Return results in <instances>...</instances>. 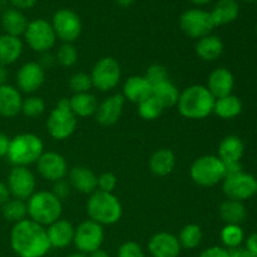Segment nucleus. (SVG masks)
I'll return each instance as SVG.
<instances>
[{"label":"nucleus","mask_w":257,"mask_h":257,"mask_svg":"<svg viewBox=\"0 0 257 257\" xmlns=\"http://www.w3.org/2000/svg\"><path fill=\"white\" fill-rule=\"evenodd\" d=\"M10 246L19 257H44L52 248L44 226L30 218L14 223L10 232Z\"/></svg>","instance_id":"nucleus-1"},{"label":"nucleus","mask_w":257,"mask_h":257,"mask_svg":"<svg viewBox=\"0 0 257 257\" xmlns=\"http://www.w3.org/2000/svg\"><path fill=\"white\" fill-rule=\"evenodd\" d=\"M215 100V97L206 85H191L180 93L177 102L178 112L187 119H203L213 113Z\"/></svg>","instance_id":"nucleus-2"},{"label":"nucleus","mask_w":257,"mask_h":257,"mask_svg":"<svg viewBox=\"0 0 257 257\" xmlns=\"http://www.w3.org/2000/svg\"><path fill=\"white\" fill-rule=\"evenodd\" d=\"M28 216L42 226L59 220L63 212V203L52 191H35L27 201Z\"/></svg>","instance_id":"nucleus-3"},{"label":"nucleus","mask_w":257,"mask_h":257,"mask_svg":"<svg viewBox=\"0 0 257 257\" xmlns=\"http://www.w3.org/2000/svg\"><path fill=\"white\" fill-rule=\"evenodd\" d=\"M87 213L89 220L99 225H114L123 215V207L117 196L109 192L95 191L87 202Z\"/></svg>","instance_id":"nucleus-4"},{"label":"nucleus","mask_w":257,"mask_h":257,"mask_svg":"<svg viewBox=\"0 0 257 257\" xmlns=\"http://www.w3.org/2000/svg\"><path fill=\"white\" fill-rule=\"evenodd\" d=\"M43 152H44V145L37 135L20 133L10 140L7 157L14 166L28 167L29 165L37 163Z\"/></svg>","instance_id":"nucleus-5"},{"label":"nucleus","mask_w":257,"mask_h":257,"mask_svg":"<svg viewBox=\"0 0 257 257\" xmlns=\"http://www.w3.org/2000/svg\"><path fill=\"white\" fill-rule=\"evenodd\" d=\"M77 128V117L72 112L69 99L62 98L47 119V130L50 137L57 141H64L74 133Z\"/></svg>","instance_id":"nucleus-6"},{"label":"nucleus","mask_w":257,"mask_h":257,"mask_svg":"<svg viewBox=\"0 0 257 257\" xmlns=\"http://www.w3.org/2000/svg\"><path fill=\"white\" fill-rule=\"evenodd\" d=\"M190 175L196 185L201 187H212L225 178V165L217 156H202L192 163Z\"/></svg>","instance_id":"nucleus-7"},{"label":"nucleus","mask_w":257,"mask_h":257,"mask_svg":"<svg viewBox=\"0 0 257 257\" xmlns=\"http://www.w3.org/2000/svg\"><path fill=\"white\" fill-rule=\"evenodd\" d=\"M89 75L93 87L100 92H108L119 84L122 70L119 63L114 58L104 57L95 63Z\"/></svg>","instance_id":"nucleus-8"},{"label":"nucleus","mask_w":257,"mask_h":257,"mask_svg":"<svg viewBox=\"0 0 257 257\" xmlns=\"http://www.w3.org/2000/svg\"><path fill=\"white\" fill-rule=\"evenodd\" d=\"M24 38L28 45L39 54L50 52L57 42V35L52 24L44 19H35L28 23Z\"/></svg>","instance_id":"nucleus-9"},{"label":"nucleus","mask_w":257,"mask_h":257,"mask_svg":"<svg viewBox=\"0 0 257 257\" xmlns=\"http://www.w3.org/2000/svg\"><path fill=\"white\" fill-rule=\"evenodd\" d=\"M104 241L103 226L92 220H85L74 228L73 243L78 248V252L89 255L93 251L99 250Z\"/></svg>","instance_id":"nucleus-10"},{"label":"nucleus","mask_w":257,"mask_h":257,"mask_svg":"<svg viewBox=\"0 0 257 257\" xmlns=\"http://www.w3.org/2000/svg\"><path fill=\"white\" fill-rule=\"evenodd\" d=\"M180 27L186 35L193 39L210 35L215 28L211 14L202 9H190L180 18Z\"/></svg>","instance_id":"nucleus-11"},{"label":"nucleus","mask_w":257,"mask_h":257,"mask_svg":"<svg viewBox=\"0 0 257 257\" xmlns=\"http://www.w3.org/2000/svg\"><path fill=\"white\" fill-rule=\"evenodd\" d=\"M222 190L228 200L242 202L257 193V180L252 175L242 171L236 175L226 176L223 178Z\"/></svg>","instance_id":"nucleus-12"},{"label":"nucleus","mask_w":257,"mask_h":257,"mask_svg":"<svg viewBox=\"0 0 257 257\" xmlns=\"http://www.w3.org/2000/svg\"><path fill=\"white\" fill-rule=\"evenodd\" d=\"M57 39L63 43H73L79 38L82 33V20L79 15L70 9H60L55 12L52 20Z\"/></svg>","instance_id":"nucleus-13"},{"label":"nucleus","mask_w":257,"mask_h":257,"mask_svg":"<svg viewBox=\"0 0 257 257\" xmlns=\"http://www.w3.org/2000/svg\"><path fill=\"white\" fill-rule=\"evenodd\" d=\"M8 190L13 198L25 201L35 192V176L28 167L15 166L8 176Z\"/></svg>","instance_id":"nucleus-14"},{"label":"nucleus","mask_w":257,"mask_h":257,"mask_svg":"<svg viewBox=\"0 0 257 257\" xmlns=\"http://www.w3.org/2000/svg\"><path fill=\"white\" fill-rule=\"evenodd\" d=\"M38 172L43 178L52 182L64 180L68 175V165L65 158L60 153L54 151L43 152L39 160L37 161Z\"/></svg>","instance_id":"nucleus-15"},{"label":"nucleus","mask_w":257,"mask_h":257,"mask_svg":"<svg viewBox=\"0 0 257 257\" xmlns=\"http://www.w3.org/2000/svg\"><path fill=\"white\" fill-rule=\"evenodd\" d=\"M45 70L38 62H28L19 68L17 73V84L22 92L32 94L43 85Z\"/></svg>","instance_id":"nucleus-16"},{"label":"nucleus","mask_w":257,"mask_h":257,"mask_svg":"<svg viewBox=\"0 0 257 257\" xmlns=\"http://www.w3.org/2000/svg\"><path fill=\"white\" fill-rule=\"evenodd\" d=\"M124 97L122 94H113L105 98L102 103L98 104L95 110V119L100 125L109 127L119 120L124 108Z\"/></svg>","instance_id":"nucleus-17"},{"label":"nucleus","mask_w":257,"mask_h":257,"mask_svg":"<svg viewBox=\"0 0 257 257\" xmlns=\"http://www.w3.org/2000/svg\"><path fill=\"white\" fill-rule=\"evenodd\" d=\"M181 250L177 236L170 232H158L148 241V252L152 257H178Z\"/></svg>","instance_id":"nucleus-18"},{"label":"nucleus","mask_w":257,"mask_h":257,"mask_svg":"<svg viewBox=\"0 0 257 257\" xmlns=\"http://www.w3.org/2000/svg\"><path fill=\"white\" fill-rule=\"evenodd\" d=\"M233 85H235V79H233L232 73L227 68L221 67L211 72L206 87L215 97V99H217V98L232 94Z\"/></svg>","instance_id":"nucleus-19"},{"label":"nucleus","mask_w":257,"mask_h":257,"mask_svg":"<svg viewBox=\"0 0 257 257\" xmlns=\"http://www.w3.org/2000/svg\"><path fill=\"white\" fill-rule=\"evenodd\" d=\"M69 181L72 188L84 195H92L98 190V176L90 168L77 166L69 171Z\"/></svg>","instance_id":"nucleus-20"},{"label":"nucleus","mask_w":257,"mask_h":257,"mask_svg":"<svg viewBox=\"0 0 257 257\" xmlns=\"http://www.w3.org/2000/svg\"><path fill=\"white\" fill-rule=\"evenodd\" d=\"M47 236L49 240L50 247L64 248L68 247L74 240V227L68 220L59 218L55 222L48 226Z\"/></svg>","instance_id":"nucleus-21"},{"label":"nucleus","mask_w":257,"mask_h":257,"mask_svg":"<svg viewBox=\"0 0 257 257\" xmlns=\"http://www.w3.org/2000/svg\"><path fill=\"white\" fill-rule=\"evenodd\" d=\"M122 95L125 100L138 104L152 95V85L145 75H132L123 85Z\"/></svg>","instance_id":"nucleus-22"},{"label":"nucleus","mask_w":257,"mask_h":257,"mask_svg":"<svg viewBox=\"0 0 257 257\" xmlns=\"http://www.w3.org/2000/svg\"><path fill=\"white\" fill-rule=\"evenodd\" d=\"M23 98L19 89L13 85L4 84L0 87V115L13 118L22 113Z\"/></svg>","instance_id":"nucleus-23"},{"label":"nucleus","mask_w":257,"mask_h":257,"mask_svg":"<svg viewBox=\"0 0 257 257\" xmlns=\"http://www.w3.org/2000/svg\"><path fill=\"white\" fill-rule=\"evenodd\" d=\"M176 167V156L170 148H160L156 151L150 160L151 172L158 177L168 176Z\"/></svg>","instance_id":"nucleus-24"},{"label":"nucleus","mask_w":257,"mask_h":257,"mask_svg":"<svg viewBox=\"0 0 257 257\" xmlns=\"http://www.w3.org/2000/svg\"><path fill=\"white\" fill-rule=\"evenodd\" d=\"M245 152V145L237 136H227L221 141L218 146L217 157L223 163L240 162Z\"/></svg>","instance_id":"nucleus-25"},{"label":"nucleus","mask_w":257,"mask_h":257,"mask_svg":"<svg viewBox=\"0 0 257 257\" xmlns=\"http://www.w3.org/2000/svg\"><path fill=\"white\" fill-rule=\"evenodd\" d=\"M23 53V42L20 38L9 34L0 35V65L13 64Z\"/></svg>","instance_id":"nucleus-26"},{"label":"nucleus","mask_w":257,"mask_h":257,"mask_svg":"<svg viewBox=\"0 0 257 257\" xmlns=\"http://www.w3.org/2000/svg\"><path fill=\"white\" fill-rule=\"evenodd\" d=\"M2 27L5 34L18 37L24 35L28 27V20L19 9H7L2 14Z\"/></svg>","instance_id":"nucleus-27"},{"label":"nucleus","mask_w":257,"mask_h":257,"mask_svg":"<svg viewBox=\"0 0 257 257\" xmlns=\"http://www.w3.org/2000/svg\"><path fill=\"white\" fill-rule=\"evenodd\" d=\"M196 53L205 62H213L218 59L223 53V43L216 35H206L197 40Z\"/></svg>","instance_id":"nucleus-28"},{"label":"nucleus","mask_w":257,"mask_h":257,"mask_svg":"<svg viewBox=\"0 0 257 257\" xmlns=\"http://www.w3.org/2000/svg\"><path fill=\"white\" fill-rule=\"evenodd\" d=\"M240 7L236 0H220L210 13L215 27L232 23L238 17Z\"/></svg>","instance_id":"nucleus-29"},{"label":"nucleus","mask_w":257,"mask_h":257,"mask_svg":"<svg viewBox=\"0 0 257 257\" xmlns=\"http://www.w3.org/2000/svg\"><path fill=\"white\" fill-rule=\"evenodd\" d=\"M69 105L75 117L84 118L95 114L98 102L92 93H79V94H73L69 99Z\"/></svg>","instance_id":"nucleus-30"},{"label":"nucleus","mask_w":257,"mask_h":257,"mask_svg":"<svg viewBox=\"0 0 257 257\" xmlns=\"http://www.w3.org/2000/svg\"><path fill=\"white\" fill-rule=\"evenodd\" d=\"M242 112V102L236 95L230 94L226 97L217 98L215 100L213 113L222 119H232Z\"/></svg>","instance_id":"nucleus-31"},{"label":"nucleus","mask_w":257,"mask_h":257,"mask_svg":"<svg viewBox=\"0 0 257 257\" xmlns=\"http://www.w3.org/2000/svg\"><path fill=\"white\" fill-rule=\"evenodd\" d=\"M218 212L226 225H240L246 218V208L240 201L227 198L220 205Z\"/></svg>","instance_id":"nucleus-32"},{"label":"nucleus","mask_w":257,"mask_h":257,"mask_svg":"<svg viewBox=\"0 0 257 257\" xmlns=\"http://www.w3.org/2000/svg\"><path fill=\"white\" fill-rule=\"evenodd\" d=\"M152 95L166 109V108H171L177 105L178 98H180V92H178L177 87L168 79L165 80V82L153 85Z\"/></svg>","instance_id":"nucleus-33"},{"label":"nucleus","mask_w":257,"mask_h":257,"mask_svg":"<svg viewBox=\"0 0 257 257\" xmlns=\"http://www.w3.org/2000/svg\"><path fill=\"white\" fill-rule=\"evenodd\" d=\"M2 212L5 220L9 221V222L18 223L27 218V202L22 200H18V198H9L2 206Z\"/></svg>","instance_id":"nucleus-34"},{"label":"nucleus","mask_w":257,"mask_h":257,"mask_svg":"<svg viewBox=\"0 0 257 257\" xmlns=\"http://www.w3.org/2000/svg\"><path fill=\"white\" fill-rule=\"evenodd\" d=\"M203 233L200 226L196 225V223H190L181 230L177 238L180 241L181 247L186 248V250H193L200 245Z\"/></svg>","instance_id":"nucleus-35"},{"label":"nucleus","mask_w":257,"mask_h":257,"mask_svg":"<svg viewBox=\"0 0 257 257\" xmlns=\"http://www.w3.org/2000/svg\"><path fill=\"white\" fill-rule=\"evenodd\" d=\"M220 236L221 241L225 245V248H227V250L240 247L241 243L243 242V238H245L240 225H226L221 231Z\"/></svg>","instance_id":"nucleus-36"},{"label":"nucleus","mask_w":257,"mask_h":257,"mask_svg":"<svg viewBox=\"0 0 257 257\" xmlns=\"http://www.w3.org/2000/svg\"><path fill=\"white\" fill-rule=\"evenodd\" d=\"M138 114L141 118H143L145 120H155L162 114V112L165 110L163 105L156 99L153 95L146 98L145 100H142L141 103H138Z\"/></svg>","instance_id":"nucleus-37"},{"label":"nucleus","mask_w":257,"mask_h":257,"mask_svg":"<svg viewBox=\"0 0 257 257\" xmlns=\"http://www.w3.org/2000/svg\"><path fill=\"white\" fill-rule=\"evenodd\" d=\"M55 58H57V63H59L62 67H73L78 62V50L73 45V43H63L58 48Z\"/></svg>","instance_id":"nucleus-38"},{"label":"nucleus","mask_w":257,"mask_h":257,"mask_svg":"<svg viewBox=\"0 0 257 257\" xmlns=\"http://www.w3.org/2000/svg\"><path fill=\"white\" fill-rule=\"evenodd\" d=\"M45 112V103L44 100L37 95H32L25 99H23L22 113L25 117L37 118Z\"/></svg>","instance_id":"nucleus-39"},{"label":"nucleus","mask_w":257,"mask_h":257,"mask_svg":"<svg viewBox=\"0 0 257 257\" xmlns=\"http://www.w3.org/2000/svg\"><path fill=\"white\" fill-rule=\"evenodd\" d=\"M69 87L73 90L74 94H79V93H88L90 88L93 87L92 79L90 75L87 73L78 72L73 74L69 79Z\"/></svg>","instance_id":"nucleus-40"},{"label":"nucleus","mask_w":257,"mask_h":257,"mask_svg":"<svg viewBox=\"0 0 257 257\" xmlns=\"http://www.w3.org/2000/svg\"><path fill=\"white\" fill-rule=\"evenodd\" d=\"M145 77L153 87V85L158 84V83L168 80V70L162 64H152L151 67H148Z\"/></svg>","instance_id":"nucleus-41"},{"label":"nucleus","mask_w":257,"mask_h":257,"mask_svg":"<svg viewBox=\"0 0 257 257\" xmlns=\"http://www.w3.org/2000/svg\"><path fill=\"white\" fill-rule=\"evenodd\" d=\"M117 257H146L143 248L135 241H127L119 246Z\"/></svg>","instance_id":"nucleus-42"},{"label":"nucleus","mask_w":257,"mask_h":257,"mask_svg":"<svg viewBox=\"0 0 257 257\" xmlns=\"http://www.w3.org/2000/svg\"><path fill=\"white\" fill-rule=\"evenodd\" d=\"M115 187H117V177L114 173L104 172L98 176V191L113 193Z\"/></svg>","instance_id":"nucleus-43"},{"label":"nucleus","mask_w":257,"mask_h":257,"mask_svg":"<svg viewBox=\"0 0 257 257\" xmlns=\"http://www.w3.org/2000/svg\"><path fill=\"white\" fill-rule=\"evenodd\" d=\"M70 191H72V186H70V183L65 180H60V181H57V182H54L52 192L54 193V195L63 202V201L67 200V198L69 197Z\"/></svg>","instance_id":"nucleus-44"},{"label":"nucleus","mask_w":257,"mask_h":257,"mask_svg":"<svg viewBox=\"0 0 257 257\" xmlns=\"http://www.w3.org/2000/svg\"><path fill=\"white\" fill-rule=\"evenodd\" d=\"M200 257H231L230 251L221 246H212L201 252Z\"/></svg>","instance_id":"nucleus-45"},{"label":"nucleus","mask_w":257,"mask_h":257,"mask_svg":"<svg viewBox=\"0 0 257 257\" xmlns=\"http://www.w3.org/2000/svg\"><path fill=\"white\" fill-rule=\"evenodd\" d=\"M39 65L43 68V69H49L52 68L53 65L57 63V58H55L54 54H52L50 52H45L40 54V59H39Z\"/></svg>","instance_id":"nucleus-46"},{"label":"nucleus","mask_w":257,"mask_h":257,"mask_svg":"<svg viewBox=\"0 0 257 257\" xmlns=\"http://www.w3.org/2000/svg\"><path fill=\"white\" fill-rule=\"evenodd\" d=\"M246 250L257 257V233H252L246 240Z\"/></svg>","instance_id":"nucleus-47"},{"label":"nucleus","mask_w":257,"mask_h":257,"mask_svg":"<svg viewBox=\"0 0 257 257\" xmlns=\"http://www.w3.org/2000/svg\"><path fill=\"white\" fill-rule=\"evenodd\" d=\"M10 138L7 135L0 132V157H7L9 150Z\"/></svg>","instance_id":"nucleus-48"},{"label":"nucleus","mask_w":257,"mask_h":257,"mask_svg":"<svg viewBox=\"0 0 257 257\" xmlns=\"http://www.w3.org/2000/svg\"><path fill=\"white\" fill-rule=\"evenodd\" d=\"M38 0H10L15 9H30L37 4Z\"/></svg>","instance_id":"nucleus-49"},{"label":"nucleus","mask_w":257,"mask_h":257,"mask_svg":"<svg viewBox=\"0 0 257 257\" xmlns=\"http://www.w3.org/2000/svg\"><path fill=\"white\" fill-rule=\"evenodd\" d=\"M10 198V192L8 190V186L5 183L0 182V206L4 205Z\"/></svg>","instance_id":"nucleus-50"},{"label":"nucleus","mask_w":257,"mask_h":257,"mask_svg":"<svg viewBox=\"0 0 257 257\" xmlns=\"http://www.w3.org/2000/svg\"><path fill=\"white\" fill-rule=\"evenodd\" d=\"M228 251H230L231 257H256V256H253L251 252H248L246 248L237 247V248H233V250H228Z\"/></svg>","instance_id":"nucleus-51"},{"label":"nucleus","mask_w":257,"mask_h":257,"mask_svg":"<svg viewBox=\"0 0 257 257\" xmlns=\"http://www.w3.org/2000/svg\"><path fill=\"white\" fill-rule=\"evenodd\" d=\"M7 79H8L7 67H4V65H0V87L4 84H7Z\"/></svg>","instance_id":"nucleus-52"},{"label":"nucleus","mask_w":257,"mask_h":257,"mask_svg":"<svg viewBox=\"0 0 257 257\" xmlns=\"http://www.w3.org/2000/svg\"><path fill=\"white\" fill-rule=\"evenodd\" d=\"M88 257H110L109 255H108L107 251L102 250V248H99V250H95L93 251L92 253H89L88 255Z\"/></svg>","instance_id":"nucleus-53"},{"label":"nucleus","mask_w":257,"mask_h":257,"mask_svg":"<svg viewBox=\"0 0 257 257\" xmlns=\"http://www.w3.org/2000/svg\"><path fill=\"white\" fill-rule=\"evenodd\" d=\"M114 2L117 3L118 5H120V7H130L131 4H133L135 0H114Z\"/></svg>","instance_id":"nucleus-54"},{"label":"nucleus","mask_w":257,"mask_h":257,"mask_svg":"<svg viewBox=\"0 0 257 257\" xmlns=\"http://www.w3.org/2000/svg\"><path fill=\"white\" fill-rule=\"evenodd\" d=\"M191 3H193V4H197V5H203V4H207V3H210L211 0H190Z\"/></svg>","instance_id":"nucleus-55"},{"label":"nucleus","mask_w":257,"mask_h":257,"mask_svg":"<svg viewBox=\"0 0 257 257\" xmlns=\"http://www.w3.org/2000/svg\"><path fill=\"white\" fill-rule=\"evenodd\" d=\"M67 257H88V255H85V253H82V252H74V253H70V255Z\"/></svg>","instance_id":"nucleus-56"},{"label":"nucleus","mask_w":257,"mask_h":257,"mask_svg":"<svg viewBox=\"0 0 257 257\" xmlns=\"http://www.w3.org/2000/svg\"><path fill=\"white\" fill-rule=\"evenodd\" d=\"M246 2H257V0H246Z\"/></svg>","instance_id":"nucleus-57"}]
</instances>
